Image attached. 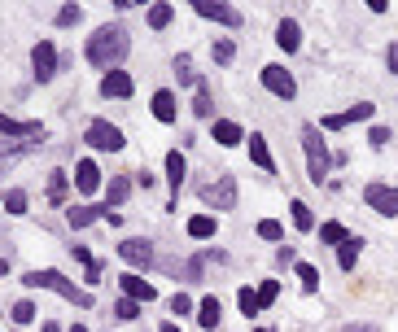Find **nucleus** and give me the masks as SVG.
Listing matches in <instances>:
<instances>
[{
  "label": "nucleus",
  "instance_id": "nucleus-1",
  "mask_svg": "<svg viewBox=\"0 0 398 332\" xmlns=\"http://www.w3.org/2000/svg\"><path fill=\"white\" fill-rule=\"evenodd\" d=\"M127 48H132V40H127V31H123L118 27V22H114V27H96L92 35H88V48H84V53H88V62L96 66V70H118V62L123 57H127Z\"/></svg>",
  "mask_w": 398,
  "mask_h": 332
},
{
  "label": "nucleus",
  "instance_id": "nucleus-2",
  "mask_svg": "<svg viewBox=\"0 0 398 332\" xmlns=\"http://www.w3.org/2000/svg\"><path fill=\"white\" fill-rule=\"evenodd\" d=\"M22 285L27 289H48V293H57V297H66V302H74V306H92V293L88 289H74L70 280L62 275V271H53V267H40V271H27L22 275Z\"/></svg>",
  "mask_w": 398,
  "mask_h": 332
},
{
  "label": "nucleus",
  "instance_id": "nucleus-3",
  "mask_svg": "<svg viewBox=\"0 0 398 332\" xmlns=\"http://www.w3.org/2000/svg\"><path fill=\"white\" fill-rule=\"evenodd\" d=\"M302 153H307V180H311V184H324L333 158H329V144L319 140V127H315V122L302 127Z\"/></svg>",
  "mask_w": 398,
  "mask_h": 332
},
{
  "label": "nucleus",
  "instance_id": "nucleus-4",
  "mask_svg": "<svg viewBox=\"0 0 398 332\" xmlns=\"http://www.w3.org/2000/svg\"><path fill=\"white\" fill-rule=\"evenodd\" d=\"M84 140H88L92 149H101V153H118L123 144H127V140H123V132H118L114 122H106V118H92L88 132H84Z\"/></svg>",
  "mask_w": 398,
  "mask_h": 332
},
{
  "label": "nucleus",
  "instance_id": "nucleus-5",
  "mask_svg": "<svg viewBox=\"0 0 398 332\" xmlns=\"http://www.w3.org/2000/svg\"><path fill=\"white\" fill-rule=\"evenodd\" d=\"M202 201L215 206V210H237V175H219L215 184H206Z\"/></svg>",
  "mask_w": 398,
  "mask_h": 332
},
{
  "label": "nucleus",
  "instance_id": "nucleus-6",
  "mask_svg": "<svg viewBox=\"0 0 398 332\" xmlns=\"http://www.w3.org/2000/svg\"><path fill=\"white\" fill-rule=\"evenodd\" d=\"M193 9L202 13V18H210V22H219V27H241V9H232V5H223V0H193Z\"/></svg>",
  "mask_w": 398,
  "mask_h": 332
},
{
  "label": "nucleus",
  "instance_id": "nucleus-7",
  "mask_svg": "<svg viewBox=\"0 0 398 332\" xmlns=\"http://www.w3.org/2000/svg\"><path fill=\"white\" fill-rule=\"evenodd\" d=\"M263 88L271 96H280V101H293L297 96V84H293V74L285 66H263Z\"/></svg>",
  "mask_w": 398,
  "mask_h": 332
},
{
  "label": "nucleus",
  "instance_id": "nucleus-8",
  "mask_svg": "<svg viewBox=\"0 0 398 332\" xmlns=\"http://www.w3.org/2000/svg\"><path fill=\"white\" fill-rule=\"evenodd\" d=\"M363 201H368L377 214H385V219L398 214V188H390V184H368V188H363Z\"/></svg>",
  "mask_w": 398,
  "mask_h": 332
},
{
  "label": "nucleus",
  "instance_id": "nucleus-9",
  "mask_svg": "<svg viewBox=\"0 0 398 332\" xmlns=\"http://www.w3.org/2000/svg\"><path fill=\"white\" fill-rule=\"evenodd\" d=\"M118 258L127 263V267H136V271H144V267H154V245L140 241V236H132V241L118 245Z\"/></svg>",
  "mask_w": 398,
  "mask_h": 332
},
{
  "label": "nucleus",
  "instance_id": "nucleus-10",
  "mask_svg": "<svg viewBox=\"0 0 398 332\" xmlns=\"http://www.w3.org/2000/svg\"><path fill=\"white\" fill-rule=\"evenodd\" d=\"M31 66H35V79L48 84V79L57 74V48L48 44V40H40V44L31 48Z\"/></svg>",
  "mask_w": 398,
  "mask_h": 332
},
{
  "label": "nucleus",
  "instance_id": "nucleus-11",
  "mask_svg": "<svg viewBox=\"0 0 398 332\" xmlns=\"http://www.w3.org/2000/svg\"><path fill=\"white\" fill-rule=\"evenodd\" d=\"M0 136H9V140H44V127L40 122H18V118H9V114H0Z\"/></svg>",
  "mask_w": 398,
  "mask_h": 332
},
{
  "label": "nucleus",
  "instance_id": "nucleus-12",
  "mask_svg": "<svg viewBox=\"0 0 398 332\" xmlns=\"http://www.w3.org/2000/svg\"><path fill=\"white\" fill-rule=\"evenodd\" d=\"M118 285H123V297H132V302H154V297H158V289L149 285L144 275H136V271L118 275Z\"/></svg>",
  "mask_w": 398,
  "mask_h": 332
},
{
  "label": "nucleus",
  "instance_id": "nucleus-13",
  "mask_svg": "<svg viewBox=\"0 0 398 332\" xmlns=\"http://www.w3.org/2000/svg\"><path fill=\"white\" fill-rule=\"evenodd\" d=\"M136 92V84H132V74L127 70H110L106 79H101V96H114V101H127Z\"/></svg>",
  "mask_w": 398,
  "mask_h": 332
},
{
  "label": "nucleus",
  "instance_id": "nucleus-14",
  "mask_svg": "<svg viewBox=\"0 0 398 332\" xmlns=\"http://www.w3.org/2000/svg\"><path fill=\"white\" fill-rule=\"evenodd\" d=\"M184 175H188V162H184V153H180V149H171V153H166V184H171V206H176V197H180V184H184Z\"/></svg>",
  "mask_w": 398,
  "mask_h": 332
},
{
  "label": "nucleus",
  "instance_id": "nucleus-15",
  "mask_svg": "<svg viewBox=\"0 0 398 332\" xmlns=\"http://www.w3.org/2000/svg\"><path fill=\"white\" fill-rule=\"evenodd\" d=\"M74 188H79V193H96V188H101V171H96V162H74Z\"/></svg>",
  "mask_w": 398,
  "mask_h": 332
},
{
  "label": "nucleus",
  "instance_id": "nucleus-16",
  "mask_svg": "<svg viewBox=\"0 0 398 332\" xmlns=\"http://www.w3.org/2000/svg\"><path fill=\"white\" fill-rule=\"evenodd\" d=\"M245 140H250V162H254L258 171H267V175H276V162H271V149H267V140H263L258 132H250Z\"/></svg>",
  "mask_w": 398,
  "mask_h": 332
},
{
  "label": "nucleus",
  "instance_id": "nucleus-17",
  "mask_svg": "<svg viewBox=\"0 0 398 332\" xmlns=\"http://www.w3.org/2000/svg\"><path fill=\"white\" fill-rule=\"evenodd\" d=\"M210 140H219L223 149H232V144H241V140H245V132H241V122H232V118H219V122L210 127Z\"/></svg>",
  "mask_w": 398,
  "mask_h": 332
},
{
  "label": "nucleus",
  "instance_id": "nucleus-18",
  "mask_svg": "<svg viewBox=\"0 0 398 332\" xmlns=\"http://www.w3.org/2000/svg\"><path fill=\"white\" fill-rule=\"evenodd\" d=\"M276 44L285 48V53H297V48H302V27H297L293 18H285L280 27H276Z\"/></svg>",
  "mask_w": 398,
  "mask_h": 332
},
{
  "label": "nucleus",
  "instance_id": "nucleus-19",
  "mask_svg": "<svg viewBox=\"0 0 398 332\" xmlns=\"http://www.w3.org/2000/svg\"><path fill=\"white\" fill-rule=\"evenodd\" d=\"M40 140H22V144H0V171H9L18 158H27V153H35Z\"/></svg>",
  "mask_w": 398,
  "mask_h": 332
},
{
  "label": "nucleus",
  "instance_id": "nucleus-20",
  "mask_svg": "<svg viewBox=\"0 0 398 332\" xmlns=\"http://www.w3.org/2000/svg\"><path fill=\"white\" fill-rule=\"evenodd\" d=\"M106 210H110V206H70L66 219H70V227H88V223H96V219H106Z\"/></svg>",
  "mask_w": 398,
  "mask_h": 332
},
{
  "label": "nucleus",
  "instance_id": "nucleus-21",
  "mask_svg": "<svg viewBox=\"0 0 398 332\" xmlns=\"http://www.w3.org/2000/svg\"><path fill=\"white\" fill-rule=\"evenodd\" d=\"M176 114H180V110H176V92H166V88L154 92V118H158V122H176Z\"/></svg>",
  "mask_w": 398,
  "mask_h": 332
},
{
  "label": "nucleus",
  "instance_id": "nucleus-22",
  "mask_svg": "<svg viewBox=\"0 0 398 332\" xmlns=\"http://www.w3.org/2000/svg\"><path fill=\"white\" fill-rule=\"evenodd\" d=\"M215 232H219L215 214H193V219H188V236H193V241H210Z\"/></svg>",
  "mask_w": 398,
  "mask_h": 332
},
{
  "label": "nucleus",
  "instance_id": "nucleus-23",
  "mask_svg": "<svg viewBox=\"0 0 398 332\" xmlns=\"http://www.w3.org/2000/svg\"><path fill=\"white\" fill-rule=\"evenodd\" d=\"M219 315H223L219 297H202V302H197V324H202V328H219Z\"/></svg>",
  "mask_w": 398,
  "mask_h": 332
},
{
  "label": "nucleus",
  "instance_id": "nucleus-24",
  "mask_svg": "<svg viewBox=\"0 0 398 332\" xmlns=\"http://www.w3.org/2000/svg\"><path fill=\"white\" fill-rule=\"evenodd\" d=\"M289 214H293V227L297 232H315V214L307 201H289Z\"/></svg>",
  "mask_w": 398,
  "mask_h": 332
},
{
  "label": "nucleus",
  "instance_id": "nucleus-25",
  "mask_svg": "<svg viewBox=\"0 0 398 332\" xmlns=\"http://www.w3.org/2000/svg\"><path fill=\"white\" fill-rule=\"evenodd\" d=\"M171 18H176V9H171L166 0H158V5H149V27H154V31H166V27H171Z\"/></svg>",
  "mask_w": 398,
  "mask_h": 332
},
{
  "label": "nucleus",
  "instance_id": "nucleus-26",
  "mask_svg": "<svg viewBox=\"0 0 398 332\" xmlns=\"http://www.w3.org/2000/svg\"><path fill=\"white\" fill-rule=\"evenodd\" d=\"M127 193H132V180H127V175H114L110 188H106V201H110V206H123V201H127Z\"/></svg>",
  "mask_w": 398,
  "mask_h": 332
},
{
  "label": "nucleus",
  "instance_id": "nucleus-27",
  "mask_svg": "<svg viewBox=\"0 0 398 332\" xmlns=\"http://www.w3.org/2000/svg\"><path fill=\"white\" fill-rule=\"evenodd\" d=\"M337 263H341V271H355V263H359V236L337 245Z\"/></svg>",
  "mask_w": 398,
  "mask_h": 332
},
{
  "label": "nucleus",
  "instance_id": "nucleus-28",
  "mask_svg": "<svg viewBox=\"0 0 398 332\" xmlns=\"http://www.w3.org/2000/svg\"><path fill=\"white\" fill-rule=\"evenodd\" d=\"M341 241H351V232H346V223H324L319 227V245H341Z\"/></svg>",
  "mask_w": 398,
  "mask_h": 332
},
{
  "label": "nucleus",
  "instance_id": "nucleus-29",
  "mask_svg": "<svg viewBox=\"0 0 398 332\" xmlns=\"http://www.w3.org/2000/svg\"><path fill=\"white\" fill-rule=\"evenodd\" d=\"M66 193H70L66 171H53V180H48V201H53V206H62V201H66Z\"/></svg>",
  "mask_w": 398,
  "mask_h": 332
},
{
  "label": "nucleus",
  "instance_id": "nucleus-30",
  "mask_svg": "<svg viewBox=\"0 0 398 332\" xmlns=\"http://www.w3.org/2000/svg\"><path fill=\"white\" fill-rule=\"evenodd\" d=\"M0 206H5V214H27V193H22V188H9L5 197H0Z\"/></svg>",
  "mask_w": 398,
  "mask_h": 332
},
{
  "label": "nucleus",
  "instance_id": "nucleus-31",
  "mask_svg": "<svg viewBox=\"0 0 398 332\" xmlns=\"http://www.w3.org/2000/svg\"><path fill=\"white\" fill-rule=\"evenodd\" d=\"M193 114H197V118H210V114H215V101H210V88H206V79L197 84V101H193Z\"/></svg>",
  "mask_w": 398,
  "mask_h": 332
},
{
  "label": "nucleus",
  "instance_id": "nucleus-32",
  "mask_svg": "<svg viewBox=\"0 0 398 332\" xmlns=\"http://www.w3.org/2000/svg\"><path fill=\"white\" fill-rule=\"evenodd\" d=\"M372 114H377V105H372V101H355V105L341 114V122H368Z\"/></svg>",
  "mask_w": 398,
  "mask_h": 332
},
{
  "label": "nucleus",
  "instance_id": "nucleus-33",
  "mask_svg": "<svg viewBox=\"0 0 398 332\" xmlns=\"http://www.w3.org/2000/svg\"><path fill=\"white\" fill-rule=\"evenodd\" d=\"M237 306H241V315H258L263 306H258V289H241L237 293Z\"/></svg>",
  "mask_w": 398,
  "mask_h": 332
},
{
  "label": "nucleus",
  "instance_id": "nucleus-34",
  "mask_svg": "<svg viewBox=\"0 0 398 332\" xmlns=\"http://www.w3.org/2000/svg\"><path fill=\"white\" fill-rule=\"evenodd\" d=\"M297 280H302V293H315L319 289V271L311 263H297Z\"/></svg>",
  "mask_w": 398,
  "mask_h": 332
},
{
  "label": "nucleus",
  "instance_id": "nucleus-35",
  "mask_svg": "<svg viewBox=\"0 0 398 332\" xmlns=\"http://www.w3.org/2000/svg\"><path fill=\"white\" fill-rule=\"evenodd\" d=\"M114 315H118L123 324H132V319L140 315V302H132V297H118V302H114Z\"/></svg>",
  "mask_w": 398,
  "mask_h": 332
},
{
  "label": "nucleus",
  "instance_id": "nucleus-36",
  "mask_svg": "<svg viewBox=\"0 0 398 332\" xmlns=\"http://www.w3.org/2000/svg\"><path fill=\"white\" fill-rule=\"evenodd\" d=\"M79 18H84V9H79V5H62L53 22H57V27H74V22H79Z\"/></svg>",
  "mask_w": 398,
  "mask_h": 332
},
{
  "label": "nucleus",
  "instance_id": "nucleus-37",
  "mask_svg": "<svg viewBox=\"0 0 398 332\" xmlns=\"http://www.w3.org/2000/svg\"><path fill=\"white\" fill-rule=\"evenodd\" d=\"M232 57H237V44H232V40H215V62L228 66Z\"/></svg>",
  "mask_w": 398,
  "mask_h": 332
},
{
  "label": "nucleus",
  "instance_id": "nucleus-38",
  "mask_svg": "<svg viewBox=\"0 0 398 332\" xmlns=\"http://www.w3.org/2000/svg\"><path fill=\"white\" fill-rule=\"evenodd\" d=\"M176 74H180V84H184V88H197V84H202V79H197V74L188 70V57H184V53L176 57Z\"/></svg>",
  "mask_w": 398,
  "mask_h": 332
},
{
  "label": "nucleus",
  "instance_id": "nucleus-39",
  "mask_svg": "<svg viewBox=\"0 0 398 332\" xmlns=\"http://www.w3.org/2000/svg\"><path fill=\"white\" fill-rule=\"evenodd\" d=\"M9 315H13V324H31V319H35L40 311H35L31 302H13V311H9Z\"/></svg>",
  "mask_w": 398,
  "mask_h": 332
},
{
  "label": "nucleus",
  "instance_id": "nucleus-40",
  "mask_svg": "<svg viewBox=\"0 0 398 332\" xmlns=\"http://www.w3.org/2000/svg\"><path fill=\"white\" fill-rule=\"evenodd\" d=\"M258 236H263V241H280V236H285V227H280L276 219H263V223H258Z\"/></svg>",
  "mask_w": 398,
  "mask_h": 332
},
{
  "label": "nucleus",
  "instance_id": "nucleus-41",
  "mask_svg": "<svg viewBox=\"0 0 398 332\" xmlns=\"http://www.w3.org/2000/svg\"><path fill=\"white\" fill-rule=\"evenodd\" d=\"M276 293H280L276 280H263V285H258V306H271V302H276Z\"/></svg>",
  "mask_w": 398,
  "mask_h": 332
},
{
  "label": "nucleus",
  "instance_id": "nucleus-42",
  "mask_svg": "<svg viewBox=\"0 0 398 332\" xmlns=\"http://www.w3.org/2000/svg\"><path fill=\"white\" fill-rule=\"evenodd\" d=\"M390 140H394V136H390V127H372V132H368V144H372V149H385Z\"/></svg>",
  "mask_w": 398,
  "mask_h": 332
},
{
  "label": "nucleus",
  "instance_id": "nucleus-43",
  "mask_svg": "<svg viewBox=\"0 0 398 332\" xmlns=\"http://www.w3.org/2000/svg\"><path fill=\"white\" fill-rule=\"evenodd\" d=\"M193 311V297L188 293H176V297H171V315H188Z\"/></svg>",
  "mask_w": 398,
  "mask_h": 332
},
{
  "label": "nucleus",
  "instance_id": "nucleus-44",
  "mask_svg": "<svg viewBox=\"0 0 398 332\" xmlns=\"http://www.w3.org/2000/svg\"><path fill=\"white\" fill-rule=\"evenodd\" d=\"M84 271H88V285H101V275H106V263H96V258H92V263H88Z\"/></svg>",
  "mask_w": 398,
  "mask_h": 332
},
{
  "label": "nucleus",
  "instance_id": "nucleus-45",
  "mask_svg": "<svg viewBox=\"0 0 398 332\" xmlns=\"http://www.w3.org/2000/svg\"><path fill=\"white\" fill-rule=\"evenodd\" d=\"M276 263H280V267H297V253H293V245H285V249L276 253Z\"/></svg>",
  "mask_w": 398,
  "mask_h": 332
},
{
  "label": "nucleus",
  "instance_id": "nucleus-46",
  "mask_svg": "<svg viewBox=\"0 0 398 332\" xmlns=\"http://www.w3.org/2000/svg\"><path fill=\"white\" fill-rule=\"evenodd\" d=\"M385 66H390V74H398V40L390 44V53H385Z\"/></svg>",
  "mask_w": 398,
  "mask_h": 332
},
{
  "label": "nucleus",
  "instance_id": "nucleus-47",
  "mask_svg": "<svg viewBox=\"0 0 398 332\" xmlns=\"http://www.w3.org/2000/svg\"><path fill=\"white\" fill-rule=\"evenodd\" d=\"M70 253H74V263H84V267H88V263H92V253H88V249H84V245H70Z\"/></svg>",
  "mask_w": 398,
  "mask_h": 332
},
{
  "label": "nucleus",
  "instance_id": "nucleus-48",
  "mask_svg": "<svg viewBox=\"0 0 398 332\" xmlns=\"http://www.w3.org/2000/svg\"><path fill=\"white\" fill-rule=\"evenodd\" d=\"M158 332H180V324H171V319H166V324H162Z\"/></svg>",
  "mask_w": 398,
  "mask_h": 332
},
{
  "label": "nucleus",
  "instance_id": "nucleus-49",
  "mask_svg": "<svg viewBox=\"0 0 398 332\" xmlns=\"http://www.w3.org/2000/svg\"><path fill=\"white\" fill-rule=\"evenodd\" d=\"M346 332H377V328H372V324H359V328H346Z\"/></svg>",
  "mask_w": 398,
  "mask_h": 332
},
{
  "label": "nucleus",
  "instance_id": "nucleus-50",
  "mask_svg": "<svg viewBox=\"0 0 398 332\" xmlns=\"http://www.w3.org/2000/svg\"><path fill=\"white\" fill-rule=\"evenodd\" d=\"M0 275H9V263H0Z\"/></svg>",
  "mask_w": 398,
  "mask_h": 332
},
{
  "label": "nucleus",
  "instance_id": "nucleus-51",
  "mask_svg": "<svg viewBox=\"0 0 398 332\" xmlns=\"http://www.w3.org/2000/svg\"><path fill=\"white\" fill-rule=\"evenodd\" d=\"M70 332H88V328H79V324H74V328H70Z\"/></svg>",
  "mask_w": 398,
  "mask_h": 332
},
{
  "label": "nucleus",
  "instance_id": "nucleus-52",
  "mask_svg": "<svg viewBox=\"0 0 398 332\" xmlns=\"http://www.w3.org/2000/svg\"><path fill=\"white\" fill-rule=\"evenodd\" d=\"M254 332H271V328H254Z\"/></svg>",
  "mask_w": 398,
  "mask_h": 332
}]
</instances>
